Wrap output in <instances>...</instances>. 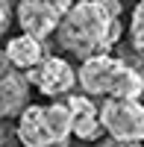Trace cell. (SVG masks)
Masks as SVG:
<instances>
[{
    "mask_svg": "<svg viewBox=\"0 0 144 147\" xmlns=\"http://www.w3.org/2000/svg\"><path fill=\"white\" fill-rule=\"evenodd\" d=\"M121 0H74L56 27V44L74 59H91L112 53L124 35Z\"/></svg>",
    "mask_w": 144,
    "mask_h": 147,
    "instance_id": "cell-1",
    "label": "cell"
},
{
    "mask_svg": "<svg viewBox=\"0 0 144 147\" xmlns=\"http://www.w3.org/2000/svg\"><path fill=\"white\" fill-rule=\"evenodd\" d=\"M77 85L82 94L97 100H112V97L141 100L144 97V74L135 71L127 59L112 53L82 59L77 68Z\"/></svg>",
    "mask_w": 144,
    "mask_h": 147,
    "instance_id": "cell-2",
    "label": "cell"
},
{
    "mask_svg": "<svg viewBox=\"0 0 144 147\" xmlns=\"http://www.w3.org/2000/svg\"><path fill=\"white\" fill-rule=\"evenodd\" d=\"M15 132L21 147H71V112L65 100L27 103L15 118Z\"/></svg>",
    "mask_w": 144,
    "mask_h": 147,
    "instance_id": "cell-3",
    "label": "cell"
},
{
    "mask_svg": "<svg viewBox=\"0 0 144 147\" xmlns=\"http://www.w3.org/2000/svg\"><path fill=\"white\" fill-rule=\"evenodd\" d=\"M24 74H27V82L32 88L41 91L44 97H50V100H62V97H68L77 88V68L65 56L44 53L38 62L32 68H27Z\"/></svg>",
    "mask_w": 144,
    "mask_h": 147,
    "instance_id": "cell-4",
    "label": "cell"
},
{
    "mask_svg": "<svg viewBox=\"0 0 144 147\" xmlns=\"http://www.w3.org/2000/svg\"><path fill=\"white\" fill-rule=\"evenodd\" d=\"M100 124L103 132L118 141H141L144 144V103L112 97L100 103Z\"/></svg>",
    "mask_w": 144,
    "mask_h": 147,
    "instance_id": "cell-5",
    "label": "cell"
},
{
    "mask_svg": "<svg viewBox=\"0 0 144 147\" xmlns=\"http://www.w3.org/2000/svg\"><path fill=\"white\" fill-rule=\"evenodd\" d=\"M71 3L74 0H21L15 9V21H18L21 32L44 41L56 32L59 21L65 18Z\"/></svg>",
    "mask_w": 144,
    "mask_h": 147,
    "instance_id": "cell-6",
    "label": "cell"
},
{
    "mask_svg": "<svg viewBox=\"0 0 144 147\" xmlns=\"http://www.w3.org/2000/svg\"><path fill=\"white\" fill-rule=\"evenodd\" d=\"M30 91H32V85L27 82V74L12 65L3 53V47H0V118L15 121L27 109Z\"/></svg>",
    "mask_w": 144,
    "mask_h": 147,
    "instance_id": "cell-7",
    "label": "cell"
},
{
    "mask_svg": "<svg viewBox=\"0 0 144 147\" xmlns=\"http://www.w3.org/2000/svg\"><path fill=\"white\" fill-rule=\"evenodd\" d=\"M68 112H71V132H74L77 141L94 144L97 138H103V124H100V106L94 103V97L88 94H77L71 91L68 97H62Z\"/></svg>",
    "mask_w": 144,
    "mask_h": 147,
    "instance_id": "cell-8",
    "label": "cell"
},
{
    "mask_svg": "<svg viewBox=\"0 0 144 147\" xmlns=\"http://www.w3.org/2000/svg\"><path fill=\"white\" fill-rule=\"evenodd\" d=\"M3 53H6V59H9L18 71H27V68H32V65L44 56V41L32 38V35H27V32H21V35H15V38L6 41Z\"/></svg>",
    "mask_w": 144,
    "mask_h": 147,
    "instance_id": "cell-9",
    "label": "cell"
},
{
    "mask_svg": "<svg viewBox=\"0 0 144 147\" xmlns=\"http://www.w3.org/2000/svg\"><path fill=\"white\" fill-rule=\"evenodd\" d=\"M129 47L138 59H144V0H138L129 15Z\"/></svg>",
    "mask_w": 144,
    "mask_h": 147,
    "instance_id": "cell-10",
    "label": "cell"
},
{
    "mask_svg": "<svg viewBox=\"0 0 144 147\" xmlns=\"http://www.w3.org/2000/svg\"><path fill=\"white\" fill-rule=\"evenodd\" d=\"M0 147H18V132L9 118H0Z\"/></svg>",
    "mask_w": 144,
    "mask_h": 147,
    "instance_id": "cell-11",
    "label": "cell"
},
{
    "mask_svg": "<svg viewBox=\"0 0 144 147\" xmlns=\"http://www.w3.org/2000/svg\"><path fill=\"white\" fill-rule=\"evenodd\" d=\"M91 147H144L141 141H118V138H112V136H103V138H97Z\"/></svg>",
    "mask_w": 144,
    "mask_h": 147,
    "instance_id": "cell-12",
    "label": "cell"
},
{
    "mask_svg": "<svg viewBox=\"0 0 144 147\" xmlns=\"http://www.w3.org/2000/svg\"><path fill=\"white\" fill-rule=\"evenodd\" d=\"M9 24H12V6H9V0H0V38L6 35Z\"/></svg>",
    "mask_w": 144,
    "mask_h": 147,
    "instance_id": "cell-13",
    "label": "cell"
}]
</instances>
